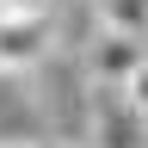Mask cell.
<instances>
[{
  "label": "cell",
  "instance_id": "cell-1",
  "mask_svg": "<svg viewBox=\"0 0 148 148\" xmlns=\"http://www.w3.org/2000/svg\"><path fill=\"white\" fill-rule=\"evenodd\" d=\"M142 62H148V43H136V37H123V31H105V25H99V37L86 43V74H92L99 86H117V92H123V80H130Z\"/></svg>",
  "mask_w": 148,
  "mask_h": 148
},
{
  "label": "cell",
  "instance_id": "cell-2",
  "mask_svg": "<svg viewBox=\"0 0 148 148\" xmlns=\"http://www.w3.org/2000/svg\"><path fill=\"white\" fill-rule=\"evenodd\" d=\"M43 49H49V18H0V68L6 74L43 62Z\"/></svg>",
  "mask_w": 148,
  "mask_h": 148
},
{
  "label": "cell",
  "instance_id": "cell-3",
  "mask_svg": "<svg viewBox=\"0 0 148 148\" xmlns=\"http://www.w3.org/2000/svg\"><path fill=\"white\" fill-rule=\"evenodd\" d=\"M99 148H148V123L130 105H111L99 111Z\"/></svg>",
  "mask_w": 148,
  "mask_h": 148
},
{
  "label": "cell",
  "instance_id": "cell-4",
  "mask_svg": "<svg viewBox=\"0 0 148 148\" xmlns=\"http://www.w3.org/2000/svg\"><path fill=\"white\" fill-rule=\"evenodd\" d=\"M99 25L148 43V0H99Z\"/></svg>",
  "mask_w": 148,
  "mask_h": 148
},
{
  "label": "cell",
  "instance_id": "cell-5",
  "mask_svg": "<svg viewBox=\"0 0 148 148\" xmlns=\"http://www.w3.org/2000/svg\"><path fill=\"white\" fill-rule=\"evenodd\" d=\"M123 105H130V111H136V117L148 123V62H142V68L123 80Z\"/></svg>",
  "mask_w": 148,
  "mask_h": 148
},
{
  "label": "cell",
  "instance_id": "cell-6",
  "mask_svg": "<svg viewBox=\"0 0 148 148\" xmlns=\"http://www.w3.org/2000/svg\"><path fill=\"white\" fill-rule=\"evenodd\" d=\"M0 18H49V0H0Z\"/></svg>",
  "mask_w": 148,
  "mask_h": 148
}]
</instances>
